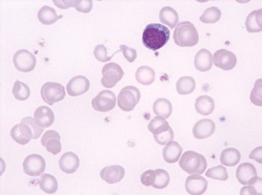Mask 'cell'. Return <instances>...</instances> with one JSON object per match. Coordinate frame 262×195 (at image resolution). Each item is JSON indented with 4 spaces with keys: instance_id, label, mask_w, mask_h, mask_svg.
<instances>
[{
    "instance_id": "obj_45",
    "label": "cell",
    "mask_w": 262,
    "mask_h": 195,
    "mask_svg": "<svg viewBox=\"0 0 262 195\" xmlns=\"http://www.w3.org/2000/svg\"><path fill=\"white\" fill-rule=\"evenodd\" d=\"M244 194H254L258 195V192L254 189V187L252 186H245L243 188L241 189V195Z\"/></svg>"
},
{
    "instance_id": "obj_39",
    "label": "cell",
    "mask_w": 262,
    "mask_h": 195,
    "mask_svg": "<svg viewBox=\"0 0 262 195\" xmlns=\"http://www.w3.org/2000/svg\"><path fill=\"white\" fill-rule=\"evenodd\" d=\"M120 51L123 53L124 58L129 62V63H133L136 59H137V52L136 49L130 48L128 46H124V45H121L120 46Z\"/></svg>"
},
{
    "instance_id": "obj_22",
    "label": "cell",
    "mask_w": 262,
    "mask_h": 195,
    "mask_svg": "<svg viewBox=\"0 0 262 195\" xmlns=\"http://www.w3.org/2000/svg\"><path fill=\"white\" fill-rule=\"evenodd\" d=\"M215 102L210 96H200L196 100L195 109L201 115L208 116L214 113Z\"/></svg>"
},
{
    "instance_id": "obj_14",
    "label": "cell",
    "mask_w": 262,
    "mask_h": 195,
    "mask_svg": "<svg viewBox=\"0 0 262 195\" xmlns=\"http://www.w3.org/2000/svg\"><path fill=\"white\" fill-rule=\"evenodd\" d=\"M90 87V82L86 77L79 76L73 77L67 85V91L68 94L72 97H77L84 94L89 91Z\"/></svg>"
},
{
    "instance_id": "obj_6",
    "label": "cell",
    "mask_w": 262,
    "mask_h": 195,
    "mask_svg": "<svg viewBox=\"0 0 262 195\" xmlns=\"http://www.w3.org/2000/svg\"><path fill=\"white\" fill-rule=\"evenodd\" d=\"M40 95L47 105L52 106L55 103L64 100L66 91L63 85L60 83L46 82L40 90Z\"/></svg>"
},
{
    "instance_id": "obj_34",
    "label": "cell",
    "mask_w": 262,
    "mask_h": 195,
    "mask_svg": "<svg viewBox=\"0 0 262 195\" xmlns=\"http://www.w3.org/2000/svg\"><path fill=\"white\" fill-rule=\"evenodd\" d=\"M155 182L153 184V187L156 189H164L170 183V175L167 171L164 169H156L155 170Z\"/></svg>"
},
{
    "instance_id": "obj_4",
    "label": "cell",
    "mask_w": 262,
    "mask_h": 195,
    "mask_svg": "<svg viewBox=\"0 0 262 195\" xmlns=\"http://www.w3.org/2000/svg\"><path fill=\"white\" fill-rule=\"evenodd\" d=\"M179 167L187 174H202L207 168V161L200 153L187 151L180 158Z\"/></svg>"
},
{
    "instance_id": "obj_7",
    "label": "cell",
    "mask_w": 262,
    "mask_h": 195,
    "mask_svg": "<svg viewBox=\"0 0 262 195\" xmlns=\"http://www.w3.org/2000/svg\"><path fill=\"white\" fill-rule=\"evenodd\" d=\"M102 78L101 85L105 88H113L117 83L121 81L124 76V72L122 67L116 63H108L102 68Z\"/></svg>"
},
{
    "instance_id": "obj_11",
    "label": "cell",
    "mask_w": 262,
    "mask_h": 195,
    "mask_svg": "<svg viewBox=\"0 0 262 195\" xmlns=\"http://www.w3.org/2000/svg\"><path fill=\"white\" fill-rule=\"evenodd\" d=\"M214 64L224 71L232 70L237 64V58L233 52L220 49L214 53Z\"/></svg>"
},
{
    "instance_id": "obj_28",
    "label": "cell",
    "mask_w": 262,
    "mask_h": 195,
    "mask_svg": "<svg viewBox=\"0 0 262 195\" xmlns=\"http://www.w3.org/2000/svg\"><path fill=\"white\" fill-rule=\"evenodd\" d=\"M60 18H62V16L57 15L55 10L48 6H43L38 12L39 21L46 25L55 24Z\"/></svg>"
},
{
    "instance_id": "obj_43",
    "label": "cell",
    "mask_w": 262,
    "mask_h": 195,
    "mask_svg": "<svg viewBox=\"0 0 262 195\" xmlns=\"http://www.w3.org/2000/svg\"><path fill=\"white\" fill-rule=\"evenodd\" d=\"M262 147L261 146H259V147H257L255 149H253L252 151V152L250 153V155H249V158H252V159H254V160H256L258 163L259 164H261L262 163Z\"/></svg>"
},
{
    "instance_id": "obj_26",
    "label": "cell",
    "mask_w": 262,
    "mask_h": 195,
    "mask_svg": "<svg viewBox=\"0 0 262 195\" xmlns=\"http://www.w3.org/2000/svg\"><path fill=\"white\" fill-rule=\"evenodd\" d=\"M153 112L156 116H161L165 119L170 118L172 113V105L171 101L165 99L160 98L153 104Z\"/></svg>"
},
{
    "instance_id": "obj_10",
    "label": "cell",
    "mask_w": 262,
    "mask_h": 195,
    "mask_svg": "<svg viewBox=\"0 0 262 195\" xmlns=\"http://www.w3.org/2000/svg\"><path fill=\"white\" fill-rule=\"evenodd\" d=\"M23 169L29 176H40L46 170V161L40 154H31L24 158Z\"/></svg>"
},
{
    "instance_id": "obj_37",
    "label": "cell",
    "mask_w": 262,
    "mask_h": 195,
    "mask_svg": "<svg viewBox=\"0 0 262 195\" xmlns=\"http://www.w3.org/2000/svg\"><path fill=\"white\" fill-rule=\"evenodd\" d=\"M121 51H117L116 53L117 52H120ZM94 55H95V58L97 59L99 62H102V63H105V62H108V61H110L111 58H113V56H108L107 53V48L105 47L104 45H98L95 48V51H94Z\"/></svg>"
},
{
    "instance_id": "obj_5",
    "label": "cell",
    "mask_w": 262,
    "mask_h": 195,
    "mask_svg": "<svg viewBox=\"0 0 262 195\" xmlns=\"http://www.w3.org/2000/svg\"><path fill=\"white\" fill-rule=\"evenodd\" d=\"M141 100L139 89L134 85H128L120 91L117 97V106L124 112H131Z\"/></svg>"
},
{
    "instance_id": "obj_15",
    "label": "cell",
    "mask_w": 262,
    "mask_h": 195,
    "mask_svg": "<svg viewBox=\"0 0 262 195\" xmlns=\"http://www.w3.org/2000/svg\"><path fill=\"white\" fill-rule=\"evenodd\" d=\"M216 125L213 120L204 119L196 123L192 129V134L197 140H204L211 137L215 133Z\"/></svg>"
},
{
    "instance_id": "obj_20",
    "label": "cell",
    "mask_w": 262,
    "mask_h": 195,
    "mask_svg": "<svg viewBox=\"0 0 262 195\" xmlns=\"http://www.w3.org/2000/svg\"><path fill=\"white\" fill-rule=\"evenodd\" d=\"M165 146H166L163 150V156L165 161L170 164H173L178 161L180 156L183 152L182 146L173 140L170 141Z\"/></svg>"
},
{
    "instance_id": "obj_24",
    "label": "cell",
    "mask_w": 262,
    "mask_h": 195,
    "mask_svg": "<svg viewBox=\"0 0 262 195\" xmlns=\"http://www.w3.org/2000/svg\"><path fill=\"white\" fill-rule=\"evenodd\" d=\"M155 71L151 67L143 66L139 67L136 73V79L141 85H152L155 81Z\"/></svg>"
},
{
    "instance_id": "obj_31",
    "label": "cell",
    "mask_w": 262,
    "mask_h": 195,
    "mask_svg": "<svg viewBox=\"0 0 262 195\" xmlns=\"http://www.w3.org/2000/svg\"><path fill=\"white\" fill-rule=\"evenodd\" d=\"M169 128H170V125L167 120L161 116H155V118H153L150 120L148 125L149 131L153 134V135L162 134L164 132L167 131Z\"/></svg>"
},
{
    "instance_id": "obj_44",
    "label": "cell",
    "mask_w": 262,
    "mask_h": 195,
    "mask_svg": "<svg viewBox=\"0 0 262 195\" xmlns=\"http://www.w3.org/2000/svg\"><path fill=\"white\" fill-rule=\"evenodd\" d=\"M247 185L253 186L254 189L256 190L257 192H258V190H257V189H259V192H261L262 179L260 177H253V178L249 180V182H248ZM258 193H259V192H258Z\"/></svg>"
},
{
    "instance_id": "obj_12",
    "label": "cell",
    "mask_w": 262,
    "mask_h": 195,
    "mask_svg": "<svg viewBox=\"0 0 262 195\" xmlns=\"http://www.w3.org/2000/svg\"><path fill=\"white\" fill-rule=\"evenodd\" d=\"M208 181L199 174H192L186 179V189L191 195H201L206 192Z\"/></svg>"
},
{
    "instance_id": "obj_8",
    "label": "cell",
    "mask_w": 262,
    "mask_h": 195,
    "mask_svg": "<svg viewBox=\"0 0 262 195\" xmlns=\"http://www.w3.org/2000/svg\"><path fill=\"white\" fill-rule=\"evenodd\" d=\"M116 105V96L110 90L101 91L92 101L93 108L101 113H107L113 110Z\"/></svg>"
},
{
    "instance_id": "obj_27",
    "label": "cell",
    "mask_w": 262,
    "mask_h": 195,
    "mask_svg": "<svg viewBox=\"0 0 262 195\" xmlns=\"http://www.w3.org/2000/svg\"><path fill=\"white\" fill-rule=\"evenodd\" d=\"M241 152L236 148H226L220 155V163L226 167H234L241 161Z\"/></svg>"
},
{
    "instance_id": "obj_18",
    "label": "cell",
    "mask_w": 262,
    "mask_h": 195,
    "mask_svg": "<svg viewBox=\"0 0 262 195\" xmlns=\"http://www.w3.org/2000/svg\"><path fill=\"white\" fill-rule=\"evenodd\" d=\"M214 64V56L206 49L198 51L194 58V66L197 70L202 73L208 72Z\"/></svg>"
},
{
    "instance_id": "obj_21",
    "label": "cell",
    "mask_w": 262,
    "mask_h": 195,
    "mask_svg": "<svg viewBox=\"0 0 262 195\" xmlns=\"http://www.w3.org/2000/svg\"><path fill=\"white\" fill-rule=\"evenodd\" d=\"M257 176L256 168L251 163H243L236 171V177L239 182L242 185H247L253 177Z\"/></svg>"
},
{
    "instance_id": "obj_32",
    "label": "cell",
    "mask_w": 262,
    "mask_h": 195,
    "mask_svg": "<svg viewBox=\"0 0 262 195\" xmlns=\"http://www.w3.org/2000/svg\"><path fill=\"white\" fill-rule=\"evenodd\" d=\"M30 89L27 84H24L19 80L15 81L13 88H12V94L16 100L19 101H27L28 98L30 97Z\"/></svg>"
},
{
    "instance_id": "obj_2",
    "label": "cell",
    "mask_w": 262,
    "mask_h": 195,
    "mask_svg": "<svg viewBox=\"0 0 262 195\" xmlns=\"http://www.w3.org/2000/svg\"><path fill=\"white\" fill-rule=\"evenodd\" d=\"M169 28L161 24H149L143 34V44L151 51H159L167 44L170 40Z\"/></svg>"
},
{
    "instance_id": "obj_40",
    "label": "cell",
    "mask_w": 262,
    "mask_h": 195,
    "mask_svg": "<svg viewBox=\"0 0 262 195\" xmlns=\"http://www.w3.org/2000/svg\"><path fill=\"white\" fill-rule=\"evenodd\" d=\"M155 171L148 170L146 171V172H144V173L141 175V182H142L143 186H153V184L155 182Z\"/></svg>"
},
{
    "instance_id": "obj_30",
    "label": "cell",
    "mask_w": 262,
    "mask_h": 195,
    "mask_svg": "<svg viewBox=\"0 0 262 195\" xmlns=\"http://www.w3.org/2000/svg\"><path fill=\"white\" fill-rule=\"evenodd\" d=\"M176 87H177V91L178 94H191L193 91H195V79L190 76L182 77L177 80Z\"/></svg>"
},
{
    "instance_id": "obj_3",
    "label": "cell",
    "mask_w": 262,
    "mask_h": 195,
    "mask_svg": "<svg viewBox=\"0 0 262 195\" xmlns=\"http://www.w3.org/2000/svg\"><path fill=\"white\" fill-rule=\"evenodd\" d=\"M173 40L180 47H192L198 44L199 36L194 24L189 21H184L180 22L175 28Z\"/></svg>"
},
{
    "instance_id": "obj_23",
    "label": "cell",
    "mask_w": 262,
    "mask_h": 195,
    "mask_svg": "<svg viewBox=\"0 0 262 195\" xmlns=\"http://www.w3.org/2000/svg\"><path fill=\"white\" fill-rule=\"evenodd\" d=\"M159 19L161 23L173 29L176 28L177 24H178L179 17L177 12L173 8H171L170 6H165L164 8H162L159 12Z\"/></svg>"
},
{
    "instance_id": "obj_38",
    "label": "cell",
    "mask_w": 262,
    "mask_h": 195,
    "mask_svg": "<svg viewBox=\"0 0 262 195\" xmlns=\"http://www.w3.org/2000/svg\"><path fill=\"white\" fill-rule=\"evenodd\" d=\"M154 139H155L156 143H159L161 146H165L170 141L174 140V132L172 128L170 126L167 131L158 134V135H154Z\"/></svg>"
},
{
    "instance_id": "obj_13",
    "label": "cell",
    "mask_w": 262,
    "mask_h": 195,
    "mask_svg": "<svg viewBox=\"0 0 262 195\" xmlns=\"http://www.w3.org/2000/svg\"><path fill=\"white\" fill-rule=\"evenodd\" d=\"M41 144L45 146L46 151L56 155L61 152V136L58 132L49 130L41 138Z\"/></svg>"
},
{
    "instance_id": "obj_36",
    "label": "cell",
    "mask_w": 262,
    "mask_h": 195,
    "mask_svg": "<svg viewBox=\"0 0 262 195\" xmlns=\"http://www.w3.org/2000/svg\"><path fill=\"white\" fill-rule=\"evenodd\" d=\"M250 101L253 105L261 107L262 106V80L259 79L255 81L253 91H251Z\"/></svg>"
},
{
    "instance_id": "obj_9",
    "label": "cell",
    "mask_w": 262,
    "mask_h": 195,
    "mask_svg": "<svg viewBox=\"0 0 262 195\" xmlns=\"http://www.w3.org/2000/svg\"><path fill=\"white\" fill-rule=\"evenodd\" d=\"M36 58L28 50H19L13 56V64L17 70L22 73H30L36 67Z\"/></svg>"
},
{
    "instance_id": "obj_19",
    "label": "cell",
    "mask_w": 262,
    "mask_h": 195,
    "mask_svg": "<svg viewBox=\"0 0 262 195\" xmlns=\"http://www.w3.org/2000/svg\"><path fill=\"white\" fill-rule=\"evenodd\" d=\"M34 120L40 127H49L55 121V113L51 108L42 106L34 112Z\"/></svg>"
},
{
    "instance_id": "obj_42",
    "label": "cell",
    "mask_w": 262,
    "mask_h": 195,
    "mask_svg": "<svg viewBox=\"0 0 262 195\" xmlns=\"http://www.w3.org/2000/svg\"><path fill=\"white\" fill-rule=\"evenodd\" d=\"M77 0H69V1H56L54 0V4L55 6H58L61 9H67L70 7H75Z\"/></svg>"
},
{
    "instance_id": "obj_33",
    "label": "cell",
    "mask_w": 262,
    "mask_h": 195,
    "mask_svg": "<svg viewBox=\"0 0 262 195\" xmlns=\"http://www.w3.org/2000/svg\"><path fill=\"white\" fill-rule=\"evenodd\" d=\"M221 18V11L218 7L212 6L205 10L200 17V21L204 24H215Z\"/></svg>"
},
{
    "instance_id": "obj_29",
    "label": "cell",
    "mask_w": 262,
    "mask_h": 195,
    "mask_svg": "<svg viewBox=\"0 0 262 195\" xmlns=\"http://www.w3.org/2000/svg\"><path fill=\"white\" fill-rule=\"evenodd\" d=\"M39 185L43 192L48 194L55 193L58 190V181L56 180V178L51 174H42L39 180Z\"/></svg>"
},
{
    "instance_id": "obj_17",
    "label": "cell",
    "mask_w": 262,
    "mask_h": 195,
    "mask_svg": "<svg viewBox=\"0 0 262 195\" xmlns=\"http://www.w3.org/2000/svg\"><path fill=\"white\" fill-rule=\"evenodd\" d=\"M59 166L65 174H72L75 173L80 166V159L78 156L73 152H67L61 156L59 160Z\"/></svg>"
},
{
    "instance_id": "obj_41",
    "label": "cell",
    "mask_w": 262,
    "mask_h": 195,
    "mask_svg": "<svg viewBox=\"0 0 262 195\" xmlns=\"http://www.w3.org/2000/svg\"><path fill=\"white\" fill-rule=\"evenodd\" d=\"M93 7V2L91 0H83V1H77L75 9L79 12L83 13H89L91 12Z\"/></svg>"
},
{
    "instance_id": "obj_25",
    "label": "cell",
    "mask_w": 262,
    "mask_h": 195,
    "mask_svg": "<svg viewBox=\"0 0 262 195\" xmlns=\"http://www.w3.org/2000/svg\"><path fill=\"white\" fill-rule=\"evenodd\" d=\"M262 11L261 9L258 11H253L249 15L247 16L246 20V28L248 32H260L262 30Z\"/></svg>"
},
{
    "instance_id": "obj_16",
    "label": "cell",
    "mask_w": 262,
    "mask_h": 195,
    "mask_svg": "<svg viewBox=\"0 0 262 195\" xmlns=\"http://www.w3.org/2000/svg\"><path fill=\"white\" fill-rule=\"evenodd\" d=\"M125 175V170L122 166L114 165L104 168L100 173L101 179L108 184H116L121 181Z\"/></svg>"
},
{
    "instance_id": "obj_1",
    "label": "cell",
    "mask_w": 262,
    "mask_h": 195,
    "mask_svg": "<svg viewBox=\"0 0 262 195\" xmlns=\"http://www.w3.org/2000/svg\"><path fill=\"white\" fill-rule=\"evenodd\" d=\"M44 133V128L37 125L32 117H25L21 123L11 130V137L19 145H27L31 140H36Z\"/></svg>"
},
{
    "instance_id": "obj_35",
    "label": "cell",
    "mask_w": 262,
    "mask_h": 195,
    "mask_svg": "<svg viewBox=\"0 0 262 195\" xmlns=\"http://www.w3.org/2000/svg\"><path fill=\"white\" fill-rule=\"evenodd\" d=\"M205 175L208 178L214 179V180H221V181H226L228 180L227 171H226V168L223 166H217V167L208 169Z\"/></svg>"
}]
</instances>
